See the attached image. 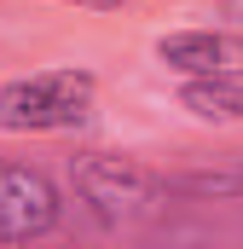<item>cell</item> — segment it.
<instances>
[{
	"label": "cell",
	"mask_w": 243,
	"mask_h": 249,
	"mask_svg": "<svg viewBox=\"0 0 243 249\" xmlns=\"http://www.w3.org/2000/svg\"><path fill=\"white\" fill-rule=\"evenodd\" d=\"M93 70H35L0 81V133H69L93 116Z\"/></svg>",
	"instance_id": "1"
},
{
	"label": "cell",
	"mask_w": 243,
	"mask_h": 249,
	"mask_svg": "<svg viewBox=\"0 0 243 249\" xmlns=\"http://www.w3.org/2000/svg\"><path fill=\"white\" fill-rule=\"evenodd\" d=\"M69 186L87 203L93 220L104 226H133L139 214L156 209L162 197V174H151L139 157H116V151H87L69 162Z\"/></svg>",
	"instance_id": "2"
},
{
	"label": "cell",
	"mask_w": 243,
	"mask_h": 249,
	"mask_svg": "<svg viewBox=\"0 0 243 249\" xmlns=\"http://www.w3.org/2000/svg\"><path fill=\"white\" fill-rule=\"evenodd\" d=\"M58 220L64 197L41 168L0 162V244H41L47 232H58Z\"/></svg>",
	"instance_id": "3"
},
{
	"label": "cell",
	"mask_w": 243,
	"mask_h": 249,
	"mask_svg": "<svg viewBox=\"0 0 243 249\" xmlns=\"http://www.w3.org/2000/svg\"><path fill=\"white\" fill-rule=\"evenodd\" d=\"M156 58L180 81L243 75V35H232V29H168L156 41Z\"/></svg>",
	"instance_id": "4"
},
{
	"label": "cell",
	"mask_w": 243,
	"mask_h": 249,
	"mask_svg": "<svg viewBox=\"0 0 243 249\" xmlns=\"http://www.w3.org/2000/svg\"><path fill=\"white\" fill-rule=\"evenodd\" d=\"M180 110L203 127H238L243 122V75H214V81H180Z\"/></svg>",
	"instance_id": "5"
},
{
	"label": "cell",
	"mask_w": 243,
	"mask_h": 249,
	"mask_svg": "<svg viewBox=\"0 0 243 249\" xmlns=\"http://www.w3.org/2000/svg\"><path fill=\"white\" fill-rule=\"evenodd\" d=\"M191 197V203H238L243 197V168H180L162 174V197Z\"/></svg>",
	"instance_id": "6"
},
{
	"label": "cell",
	"mask_w": 243,
	"mask_h": 249,
	"mask_svg": "<svg viewBox=\"0 0 243 249\" xmlns=\"http://www.w3.org/2000/svg\"><path fill=\"white\" fill-rule=\"evenodd\" d=\"M69 6H93V12H110V6H122V0H69Z\"/></svg>",
	"instance_id": "7"
}]
</instances>
